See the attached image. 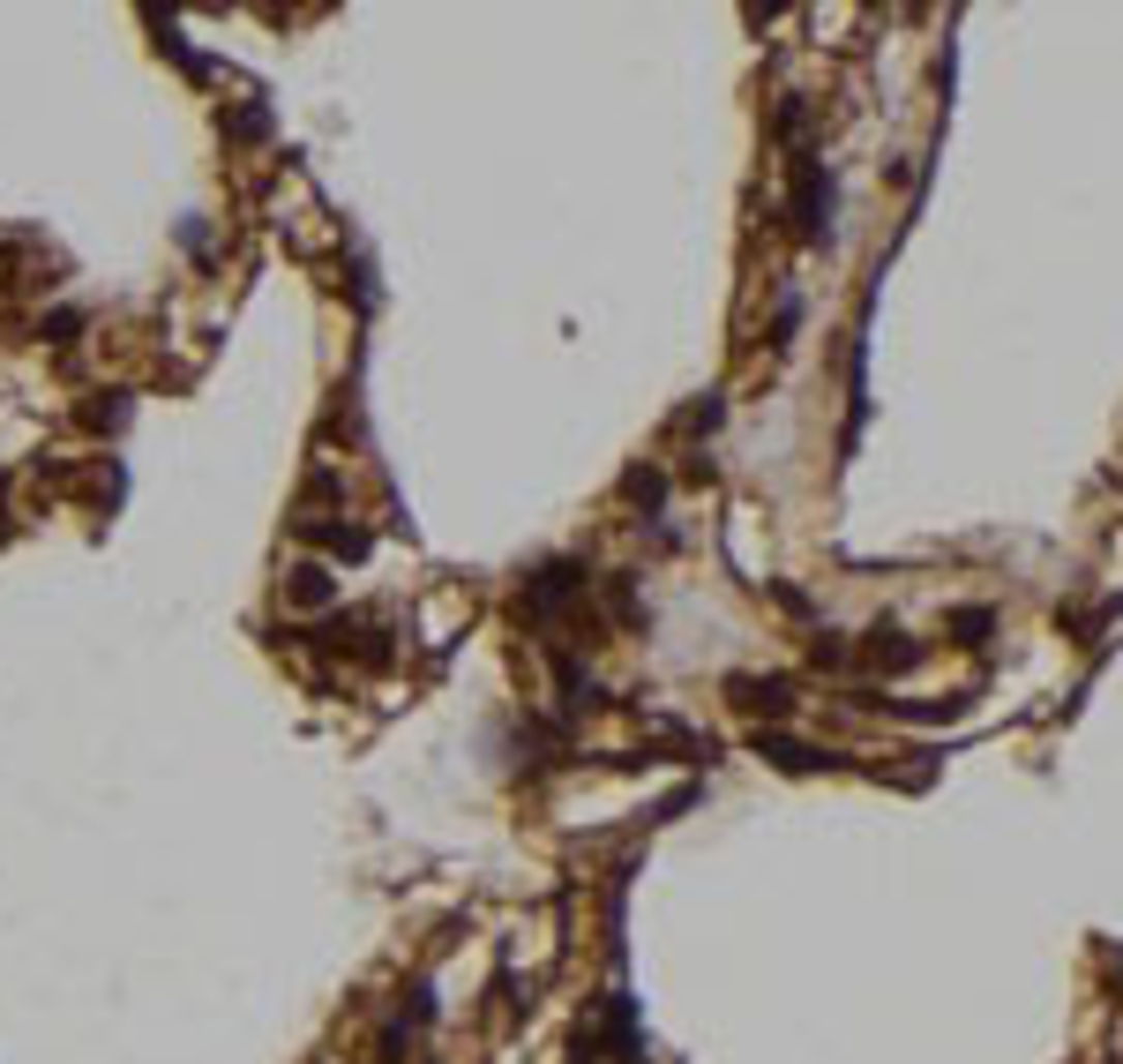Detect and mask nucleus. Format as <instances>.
<instances>
[{"mask_svg": "<svg viewBox=\"0 0 1123 1064\" xmlns=\"http://www.w3.org/2000/svg\"><path fill=\"white\" fill-rule=\"evenodd\" d=\"M293 600H300V608H323V600H330V570H315V562H307V570H293Z\"/></svg>", "mask_w": 1123, "mask_h": 1064, "instance_id": "f257e3e1", "label": "nucleus"}, {"mask_svg": "<svg viewBox=\"0 0 1123 1064\" xmlns=\"http://www.w3.org/2000/svg\"><path fill=\"white\" fill-rule=\"evenodd\" d=\"M83 420H90V427H120V420H127V397H120V390L90 397V405H83Z\"/></svg>", "mask_w": 1123, "mask_h": 1064, "instance_id": "f03ea898", "label": "nucleus"}]
</instances>
